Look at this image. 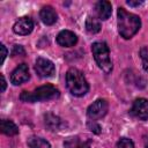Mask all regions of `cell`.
I'll return each instance as SVG.
<instances>
[{"instance_id": "obj_1", "label": "cell", "mask_w": 148, "mask_h": 148, "mask_svg": "<svg viewBox=\"0 0 148 148\" xmlns=\"http://www.w3.org/2000/svg\"><path fill=\"white\" fill-rule=\"evenodd\" d=\"M118 16V32L119 35L125 38H132L141 27V20L138 15L126 12L124 8L119 7L117 12Z\"/></svg>"}, {"instance_id": "obj_2", "label": "cell", "mask_w": 148, "mask_h": 148, "mask_svg": "<svg viewBox=\"0 0 148 148\" xmlns=\"http://www.w3.org/2000/svg\"><path fill=\"white\" fill-rule=\"evenodd\" d=\"M66 86L69 92L74 96L81 97L89 90V84L81 71L77 68H69L66 73Z\"/></svg>"}, {"instance_id": "obj_3", "label": "cell", "mask_w": 148, "mask_h": 148, "mask_svg": "<svg viewBox=\"0 0 148 148\" xmlns=\"http://www.w3.org/2000/svg\"><path fill=\"white\" fill-rule=\"evenodd\" d=\"M59 97V90L52 84H44L35 89L34 91H22L20 95V99L28 103L42 102L54 99Z\"/></svg>"}, {"instance_id": "obj_4", "label": "cell", "mask_w": 148, "mask_h": 148, "mask_svg": "<svg viewBox=\"0 0 148 148\" xmlns=\"http://www.w3.org/2000/svg\"><path fill=\"white\" fill-rule=\"evenodd\" d=\"M91 52L94 56V59L98 67L105 73L109 74L112 71V61L110 58V51L104 42H95L91 45Z\"/></svg>"}, {"instance_id": "obj_5", "label": "cell", "mask_w": 148, "mask_h": 148, "mask_svg": "<svg viewBox=\"0 0 148 148\" xmlns=\"http://www.w3.org/2000/svg\"><path fill=\"white\" fill-rule=\"evenodd\" d=\"M108 109H109L108 102L103 98H99V99H96L92 104L89 105V108L87 110V116L90 120L95 121V120L104 117L108 112Z\"/></svg>"}, {"instance_id": "obj_6", "label": "cell", "mask_w": 148, "mask_h": 148, "mask_svg": "<svg viewBox=\"0 0 148 148\" xmlns=\"http://www.w3.org/2000/svg\"><path fill=\"white\" fill-rule=\"evenodd\" d=\"M35 71L40 77H50L54 74V64L45 58H37L35 64Z\"/></svg>"}, {"instance_id": "obj_7", "label": "cell", "mask_w": 148, "mask_h": 148, "mask_svg": "<svg viewBox=\"0 0 148 148\" xmlns=\"http://www.w3.org/2000/svg\"><path fill=\"white\" fill-rule=\"evenodd\" d=\"M131 114L140 120H147L148 119V99L136 98L133 102Z\"/></svg>"}, {"instance_id": "obj_8", "label": "cell", "mask_w": 148, "mask_h": 148, "mask_svg": "<svg viewBox=\"0 0 148 148\" xmlns=\"http://www.w3.org/2000/svg\"><path fill=\"white\" fill-rule=\"evenodd\" d=\"M30 77L29 74V67L27 64H21L18 65L10 74V82L14 86H18L22 84L24 82H27Z\"/></svg>"}, {"instance_id": "obj_9", "label": "cell", "mask_w": 148, "mask_h": 148, "mask_svg": "<svg viewBox=\"0 0 148 148\" xmlns=\"http://www.w3.org/2000/svg\"><path fill=\"white\" fill-rule=\"evenodd\" d=\"M32 29H34V21L28 16L20 17L13 25V31L21 36L29 35L32 31Z\"/></svg>"}, {"instance_id": "obj_10", "label": "cell", "mask_w": 148, "mask_h": 148, "mask_svg": "<svg viewBox=\"0 0 148 148\" xmlns=\"http://www.w3.org/2000/svg\"><path fill=\"white\" fill-rule=\"evenodd\" d=\"M77 36L71 30H61L57 36V43L62 47H72L76 44Z\"/></svg>"}, {"instance_id": "obj_11", "label": "cell", "mask_w": 148, "mask_h": 148, "mask_svg": "<svg viewBox=\"0 0 148 148\" xmlns=\"http://www.w3.org/2000/svg\"><path fill=\"white\" fill-rule=\"evenodd\" d=\"M39 17L42 20V22L46 25H52L57 22L58 20V15L56 13V10L51 7V6H45L40 9L39 12Z\"/></svg>"}, {"instance_id": "obj_12", "label": "cell", "mask_w": 148, "mask_h": 148, "mask_svg": "<svg viewBox=\"0 0 148 148\" xmlns=\"http://www.w3.org/2000/svg\"><path fill=\"white\" fill-rule=\"evenodd\" d=\"M95 10H96L99 20H108L111 16V13H112L111 2L105 1V0L98 1L95 6Z\"/></svg>"}, {"instance_id": "obj_13", "label": "cell", "mask_w": 148, "mask_h": 148, "mask_svg": "<svg viewBox=\"0 0 148 148\" xmlns=\"http://www.w3.org/2000/svg\"><path fill=\"white\" fill-rule=\"evenodd\" d=\"M65 148H90L88 141L80 139L79 136H71L65 140L64 142Z\"/></svg>"}, {"instance_id": "obj_14", "label": "cell", "mask_w": 148, "mask_h": 148, "mask_svg": "<svg viewBox=\"0 0 148 148\" xmlns=\"http://www.w3.org/2000/svg\"><path fill=\"white\" fill-rule=\"evenodd\" d=\"M44 119H45V126L50 131H59V128L61 127V124H62L61 123V119L58 116L53 114V113L45 114Z\"/></svg>"}, {"instance_id": "obj_15", "label": "cell", "mask_w": 148, "mask_h": 148, "mask_svg": "<svg viewBox=\"0 0 148 148\" xmlns=\"http://www.w3.org/2000/svg\"><path fill=\"white\" fill-rule=\"evenodd\" d=\"M0 127H1V132L8 136L16 135L18 133V127L15 125V123H13L12 120H8V119H2Z\"/></svg>"}, {"instance_id": "obj_16", "label": "cell", "mask_w": 148, "mask_h": 148, "mask_svg": "<svg viewBox=\"0 0 148 148\" xmlns=\"http://www.w3.org/2000/svg\"><path fill=\"white\" fill-rule=\"evenodd\" d=\"M101 21L94 16H88L86 20V30L89 34H97L101 30Z\"/></svg>"}, {"instance_id": "obj_17", "label": "cell", "mask_w": 148, "mask_h": 148, "mask_svg": "<svg viewBox=\"0 0 148 148\" xmlns=\"http://www.w3.org/2000/svg\"><path fill=\"white\" fill-rule=\"evenodd\" d=\"M28 146L29 148H51L49 141L39 136H30L28 139Z\"/></svg>"}, {"instance_id": "obj_18", "label": "cell", "mask_w": 148, "mask_h": 148, "mask_svg": "<svg viewBox=\"0 0 148 148\" xmlns=\"http://www.w3.org/2000/svg\"><path fill=\"white\" fill-rule=\"evenodd\" d=\"M140 57H141V60H142V66H143V69L146 72H148V49L146 46L141 47L140 49Z\"/></svg>"}, {"instance_id": "obj_19", "label": "cell", "mask_w": 148, "mask_h": 148, "mask_svg": "<svg viewBox=\"0 0 148 148\" xmlns=\"http://www.w3.org/2000/svg\"><path fill=\"white\" fill-rule=\"evenodd\" d=\"M117 148H134V143L128 138H120L117 142Z\"/></svg>"}, {"instance_id": "obj_20", "label": "cell", "mask_w": 148, "mask_h": 148, "mask_svg": "<svg viewBox=\"0 0 148 148\" xmlns=\"http://www.w3.org/2000/svg\"><path fill=\"white\" fill-rule=\"evenodd\" d=\"M17 54L24 56V50H23V47L21 45H14V47H13L12 56H17Z\"/></svg>"}, {"instance_id": "obj_21", "label": "cell", "mask_w": 148, "mask_h": 148, "mask_svg": "<svg viewBox=\"0 0 148 148\" xmlns=\"http://www.w3.org/2000/svg\"><path fill=\"white\" fill-rule=\"evenodd\" d=\"M0 47H1V51H2L1 62H3V61H5V59H6V56H7V49H6V46H5L3 44H1V45H0Z\"/></svg>"}, {"instance_id": "obj_22", "label": "cell", "mask_w": 148, "mask_h": 148, "mask_svg": "<svg viewBox=\"0 0 148 148\" xmlns=\"http://www.w3.org/2000/svg\"><path fill=\"white\" fill-rule=\"evenodd\" d=\"M142 3H143V1H132V0H128L127 1V5H130L132 7H138V6L142 5Z\"/></svg>"}, {"instance_id": "obj_23", "label": "cell", "mask_w": 148, "mask_h": 148, "mask_svg": "<svg viewBox=\"0 0 148 148\" xmlns=\"http://www.w3.org/2000/svg\"><path fill=\"white\" fill-rule=\"evenodd\" d=\"M6 90V80H5V76L1 74V91H5Z\"/></svg>"}]
</instances>
